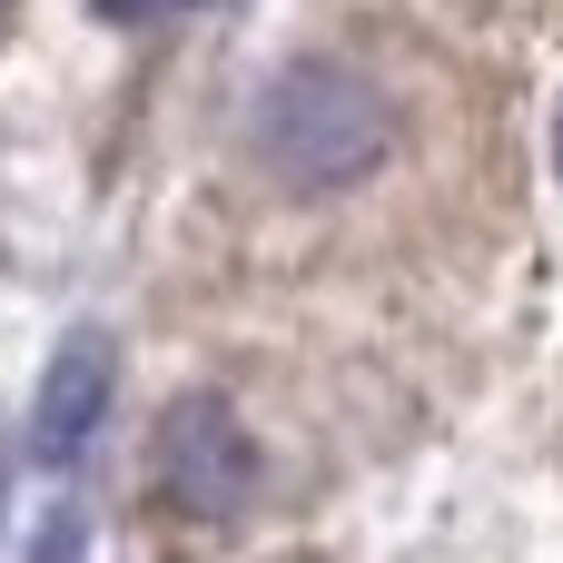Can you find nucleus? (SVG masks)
Segmentation results:
<instances>
[{
    "label": "nucleus",
    "instance_id": "4",
    "mask_svg": "<svg viewBox=\"0 0 563 563\" xmlns=\"http://www.w3.org/2000/svg\"><path fill=\"white\" fill-rule=\"evenodd\" d=\"M109 20H158V10H188V0H99Z\"/></svg>",
    "mask_w": 563,
    "mask_h": 563
},
{
    "label": "nucleus",
    "instance_id": "5",
    "mask_svg": "<svg viewBox=\"0 0 563 563\" xmlns=\"http://www.w3.org/2000/svg\"><path fill=\"white\" fill-rule=\"evenodd\" d=\"M554 178H563V109H554Z\"/></svg>",
    "mask_w": 563,
    "mask_h": 563
},
{
    "label": "nucleus",
    "instance_id": "3",
    "mask_svg": "<svg viewBox=\"0 0 563 563\" xmlns=\"http://www.w3.org/2000/svg\"><path fill=\"white\" fill-rule=\"evenodd\" d=\"M109 376H119V356H109L99 327H79V336L49 346V366H40V386H30V465L59 475V465L89 455V435H99V416H109Z\"/></svg>",
    "mask_w": 563,
    "mask_h": 563
},
{
    "label": "nucleus",
    "instance_id": "1",
    "mask_svg": "<svg viewBox=\"0 0 563 563\" xmlns=\"http://www.w3.org/2000/svg\"><path fill=\"white\" fill-rule=\"evenodd\" d=\"M247 158L287 198H336L396 158V99L346 59H287L247 99Z\"/></svg>",
    "mask_w": 563,
    "mask_h": 563
},
{
    "label": "nucleus",
    "instance_id": "2",
    "mask_svg": "<svg viewBox=\"0 0 563 563\" xmlns=\"http://www.w3.org/2000/svg\"><path fill=\"white\" fill-rule=\"evenodd\" d=\"M148 465H158V495L208 525L247 515V495H257V435L238 426L228 396H178L148 435Z\"/></svg>",
    "mask_w": 563,
    "mask_h": 563
}]
</instances>
